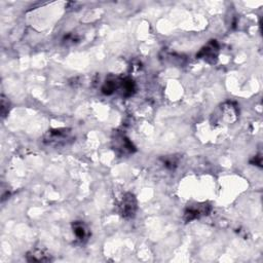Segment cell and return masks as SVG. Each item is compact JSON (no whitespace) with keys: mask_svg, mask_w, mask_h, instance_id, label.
Listing matches in <instances>:
<instances>
[{"mask_svg":"<svg viewBox=\"0 0 263 263\" xmlns=\"http://www.w3.org/2000/svg\"><path fill=\"white\" fill-rule=\"evenodd\" d=\"M137 210L138 202L136 197L131 193L125 194L117 205L118 214L121 215L124 219H132L136 216Z\"/></svg>","mask_w":263,"mask_h":263,"instance_id":"6da1fadb","label":"cell"},{"mask_svg":"<svg viewBox=\"0 0 263 263\" xmlns=\"http://www.w3.org/2000/svg\"><path fill=\"white\" fill-rule=\"evenodd\" d=\"M70 136L69 129H53L50 130L44 135L43 142L47 145L58 146L60 144H64Z\"/></svg>","mask_w":263,"mask_h":263,"instance_id":"7a4b0ae2","label":"cell"},{"mask_svg":"<svg viewBox=\"0 0 263 263\" xmlns=\"http://www.w3.org/2000/svg\"><path fill=\"white\" fill-rule=\"evenodd\" d=\"M212 207L209 204H198V205H191L188 206L184 212V220L186 222H190L197 220L202 216H208L211 213Z\"/></svg>","mask_w":263,"mask_h":263,"instance_id":"3957f363","label":"cell"},{"mask_svg":"<svg viewBox=\"0 0 263 263\" xmlns=\"http://www.w3.org/2000/svg\"><path fill=\"white\" fill-rule=\"evenodd\" d=\"M219 45L216 40H211L206 46L202 47L199 53L197 55V58L205 60L210 64H215L218 59Z\"/></svg>","mask_w":263,"mask_h":263,"instance_id":"277c9868","label":"cell"},{"mask_svg":"<svg viewBox=\"0 0 263 263\" xmlns=\"http://www.w3.org/2000/svg\"><path fill=\"white\" fill-rule=\"evenodd\" d=\"M26 260L28 262H51L53 258L46 250L34 248L26 254Z\"/></svg>","mask_w":263,"mask_h":263,"instance_id":"5b68a950","label":"cell"},{"mask_svg":"<svg viewBox=\"0 0 263 263\" xmlns=\"http://www.w3.org/2000/svg\"><path fill=\"white\" fill-rule=\"evenodd\" d=\"M72 230L74 235L76 236V240L81 244L86 243L91 235V231L88 225L83 221H73Z\"/></svg>","mask_w":263,"mask_h":263,"instance_id":"8992f818","label":"cell"},{"mask_svg":"<svg viewBox=\"0 0 263 263\" xmlns=\"http://www.w3.org/2000/svg\"><path fill=\"white\" fill-rule=\"evenodd\" d=\"M121 89L123 91L124 97H131V96H133L136 92V83L133 79L126 78L122 81Z\"/></svg>","mask_w":263,"mask_h":263,"instance_id":"52a82bcc","label":"cell"},{"mask_svg":"<svg viewBox=\"0 0 263 263\" xmlns=\"http://www.w3.org/2000/svg\"><path fill=\"white\" fill-rule=\"evenodd\" d=\"M117 89V83L114 80H107L103 87H102V93L106 96L112 95Z\"/></svg>","mask_w":263,"mask_h":263,"instance_id":"ba28073f","label":"cell"},{"mask_svg":"<svg viewBox=\"0 0 263 263\" xmlns=\"http://www.w3.org/2000/svg\"><path fill=\"white\" fill-rule=\"evenodd\" d=\"M10 109V103L7 98H5L4 96H1V102H0V110H1V116L4 118L7 116L8 112Z\"/></svg>","mask_w":263,"mask_h":263,"instance_id":"9c48e42d","label":"cell"},{"mask_svg":"<svg viewBox=\"0 0 263 263\" xmlns=\"http://www.w3.org/2000/svg\"><path fill=\"white\" fill-rule=\"evenodd\" d=\"M177 164L178 161L175 158H165L164 160V165L169 170H174L177 166Z\"/></svg>","mask_w":263,"mask_h":263,"instance_id":"30bf717a","label":"cell"}]
</instances>
